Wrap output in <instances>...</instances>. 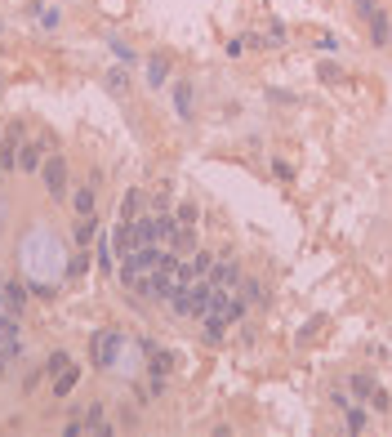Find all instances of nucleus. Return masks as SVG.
<instances>
[{
  "instance_id": "nucleus-1",
  "label": "nucleus",
  "mask_w": 392,
  "mask_h": 437,
  "mask_svg": "<svg viewBox=\"0 0 392 437\" xmlns=\"http://www.w3.org/2000/svg\"><path fill=\"white\" fill-rule=\"evenodd\" d=\"M41 179H45V188H49V196H54V201L67 196V161H63V157H45Z\"/></svg>"
},
{
  "instance_id": "nucleus-2",
  "label": "nucleus",
  "mask_w": 392,
  "mask_h": 437,
  "mask_svg": "<svg viewBox=\"0 0 392 437\" xmlns=\"http://www.w3.org/2000/svg\"><path fill=\"white\" fill-rule=\"evenodd\" d=\"M116 348H121V335H116V330H98L94 339H90V357H94V366H103V371H107V366L116 362Z\"/></svg>"
},
{
  "instance_id": "nucleus-3",
  "label": "nucleus",
  "mask_w": 392,
  "mask_h": 437,
  "mask_svg": "<svg viewBox=\"0 0 392 437\" xmlns=\"http://www.w3.org/2000/svg\"><path fill=\"white\" fill-rule=\"evenodd\" d=\"M206 281L218 285V290H236V285H241V268H236V263H214L206 273Z\"/></svg>"
},
{
  "instance_id": "nucleus-4",
  "label": "nucleus",
  "mask_w": 392,
  "mask_h": 437,
  "mask_svg": "<svg viewBox=\"0 0 392 437\" xmlns=\"http://www.w3.org/2000/svg\"><path fill=\"white\" fill-rule=\"evenodd\" d=\"M143 352H147V371L169 379V371H174V352H165V348H157V344H143Z\"/></svg>"
},
{
  "instance_id": "nucleus-5",
  "label": "nucleus",
  "mask_w": 392,
  "mask_h": 437,
  "mask_svg": "<svg viewBox=\"0 0 392 437\" xmlns=\"http://www.w3.org/2000/svg\"><path fill=\"white\" fill-rule=\"evenodd\" d=\"M45 165V152L36 143H18V174H41Z\"/></svg>"
},
{
  "instance_id": "nucleus-6",
  "label": "nucleus",
  "mask_w": 392,
  "mask_h": 437,
  "mask_svg": "<svg viewBox=\"0 0 392 437\" xmlns=\"http://www.w3.org/2000/svg\"><path fill=\"white\" fill-rule=\"evenodd\" d=\"M76 384H80V366L72 362V366H63V371L54 375V384H49V389H54V397H72Z\"/></svg>"
},
{
  "instance_id": "nucleus-7",
  "label": "nucleus",
  "mask_w": 392,
  "mask_h": 437,
  "mask_svg": "<svg viewBox=\"0 0 392 437\" xmlns=\"http://www.w3.org/2000/svg\"><path fill=\"white\" fill-rule=\"evenodd\" d=\"M0 290H5V312H14V317L27 312V290L18 281H0Z\"/></svg>"
},
{
  "instance_id": "nucleus-8",
  "label": "nucleus",
  "mask_w": 392,
  "mask_h": 437,
  "mask_svg": "<svg viewBox=\"0 0 392 437\" xmlns=\"http://www.w3.org/2000/svg\"><path fill=\"white\" fill-rule=\"evenodd\" d=\"M366 23H370V41H374V45H388V41H392V23H388L383 9H374Z\"/></svg>"
},
{
  "instance_id": "nucleus-9",
  "label": "nucleus",
  "mask_w": 392,
  "mask_h": 437,
  "mask_svg": "<svg viewBox=\"0 0 392 437\" xmlns=\"http://www.w3.org/2000/svg\"><path fill=\"white\" fill-rule=\"evenodd\" d=\"M72 210H76V218H85V214L98 210V206H94V183H85V188L72 192Z\"/></svg>"
},
{
  "instance_id": "nucleus-10",
  "label": "nucleus",
  "mask_w": 392,
  "mask_h": 437,
  "mask_svg": "<svg viewBox=\"0 0 392 437\" xmlns=\"http://www.w3.org/2000/svg\"><path fill=\"white\" fill-rule=\"evenodd\" d=\"M85 433H112V424H107V411L103 406H90V415H85V424H80Z\"/></svg>"
},
{
  "instance_id": "nucleus-11",
  "label": "nucleus",
  "mask_w": 392,
  "mask_h": 437,
  "mask_svg": "<svg viewBox=\"0 0 392 437\" xmlns=\"http://www.w3.org/2000/svg\"><path fill=\"white\" fill-rule=\"evenodd\" d=\"M139 210H143V192H139V188H129V192H125V201H121V223L139 218Z\"/></svg>"
},
{
  "instance_id": "nucleus-12",
  "label": "nucleus",
  "mask_w": 392,
  "mask_h": 437,
  "mask_svg": "<svg viewBox=\"0 0 392 437\" xmlns=\"http://www.w3.org/2000/svg\"><path fill=\"white\" fill-rule=\"evenodd\" d=\"M94 232H98V223H94V214H85V218H80V223H76V232H72V241H76V246L85 250V246H90V241H94Z\"/></svg>"
},
{
  "instance_id": "nucleus-13",
  "label": "nucleus",
  "mask_w": 392,
  "mask_h": 437,
  "mask_svg": "<svg viewBox=\"0 0 392 437\" xmlns=\"http://www.w3.org/2000/svg\"><path fill=\"white\" fill-rule=\"evenodd\" d=\"M98 268L112 277V268H116V241H107V237H98Z\"/></svg>"
},
{
  "instance_id": "nucleus-14",
  "label": "nucleus",
  "mask_w": 392,
  "mask_h": 437,
  "mask_svg": "<svg viewBox=\"0 0 392 437\" xmlns=\"http://www.w3.org/2000/svg\"><path fill=\"white\" fill-rule=\"evenodd\" d=\"M169 250H174V255H192V250H196V232L192 228H179V237L169 241Z\"/></svg>"
},
{
  "instance_id": "nucleus-15",
  "label": "nucleus",
  "mask_w": 392,
  "mask_h": 437,
  "mask_svg": "<svg viewBox=\"0 0 392 437\" xmlns=\"http://www.w3.org/2000/svg\"><path fill=\"white\" fill-rule=\"evenodd\" d=\"M174 107H179V116H192V85H187V80L174 85Z\"/></svg>"
},
{
  "instance_id": "nucleus-16",
  "label": "nucleus",
  "mask_w": 392,
  "mask_h": 437,
  "mask_svg": "<svg viewBox=\"0 0 392 437\" xmlns=\"http://www.w3.org/2000/svg\"><path fill=\"white\" fill-rule=\"evenodd\" d=\"M14 339H18V317L0 312V344H14Z\"/></svg>"
},
{
  "instance_id": "nucleus-17",
  "label": "nucleus",
  "mask_w": 392,
  "mask_h": 437,
  "mask_svg": "<svg viewBox=\"0 0 392 437\" xmlns=\"http://www.w3.org/2000/svg\"><path fill=\"white\" fill-rule=\"evenodd\" d=\"M344 419H348V433H366V424H370V415H366L361 406H348Z\"/></svg>"
},
{
  "instance_id": "nucleus-18",
  "label": "nucleus",
  "mask_w": 392,
  "mask_h": 437,
  "mask_svg": "<svg viewBox=\"0 0 392 437\" xmlns=\"http://www.w3.org/2000/svg\"><path fill=\"white\" fill-rule=\"evenodd\" d=\"M187 263H192V273H196V277H206L210 268H214V255H206V250H192V259H187Z\"/></svg>"
},
{
  "instance_id": "nucleus-19",
  "label": "nucleus",
  "mask_w": 392,
  "mask_h": 437,
  "mask_svg": "<svg viewBox=\"0 0 392 437\" xmlns=\"http://www.w3.org/2000/svg\"><path fill=\"white\" fill-rule=\"evenodd\" d=\"M63 366H72V352H63V348H58V352H49V362H45V375H58Z\"/></svg>"
},
{
  "instance_id": "nucleus-20",
  "label": "nucleus",
  "mask_w": 392,
  "mask_h": 437,
  "mask_svg": "<svg viewBox=\"0 0 392 437\" xmlns=\"http://www.w3.org/2000/svg\"><path fill=\"white\" fill-rule=\"evenodd\" d=\"M107 90H112V94H125V90H129V76L121 72V67H116V72H107Z\"/></svg>"
},
{
  "instance_id": "nucleus-21",
  "label": "nucleus",
  "mask_w": 392,
  "mask_h": 437,
  "mask_svg": "<svg viewBox=\"0 0 392 437\" xmlns=\"http://www.w3.org/2000/svg\"><path fill=\"white\" fill-rule=\"evenodd\" d=\"M348 389H352L356 397H370V393H374V379H366V375H356V379H348Z\"/></svg>"
},
{
  "instance_id": "nucleus-22",
  "label": "nucleus",
  "mask_w": 392,
  "mask_h": 437,
  "mask_svg": "<svg viewBox=\"0 0 392 437\" xmlns=\"http://www.w3.org/2000/svg\"><path fill=\"white\" fill-rule=\"evenodd\" d=\"M165 76H169V63L165 58H152V85H161Z\"/></svg>"
},
{
  "instance_id": "nucleus-23",
  "label": "nucleus",
  "mask_w": 392,
  "mask_h": 437,
  "mask_svg": "<svg viewBox=\"0 0 392 437\" xmlns=\"http://www.w3.org/2000/svg\"><path fill=\"white\" fill-rule=\"evenodd\" d=\"M179 223H183V228H192V223H196V206H187V201H179Z\"/></svg>"
},
{
  "instance_id": "nucleus-24",
  "label": "nucleus",
  "mask_w": 392,
  "mask_h": 437,
  "mask_svg": "<svg viewBox=\"0 0 392 437\" xmlns=\"http://www.w3.org/2000/svg\"><path fill=\"white\" fill-rule=\"evenodd\" d=\"M45 379V366H36V371H27V379H23V393H36V384Z\"/></svg>"
},
{
  "instance_id": "nucleus-25",
  "label": "nucleus",
  "mask_w": 392,
  "mask_h": 437,
  "mask_svg": "<svg viewBox=\"0 0 392 437\" xmlns=\"http://www.w3.org/2000/svg\"><path fill=\"white\" fill-rule=\"evenodd\" d=\"M352 5H356V14H361V19H370V14L379 9V0H352Z\"/></svg>"
},
{
  "instance_id": "nucleus-26",
  "label": "nucleus",
  "mask_w": 392,
  "mask_h": 437,
  "mask_svg": "<svg viewBox=\"0 0 392 437\" xmlns=\"http://www.w3.org/2000/svg\"><path fill=\"white\" fill-rule=\"evenodd\" d=\"M370 406H374V411H388V393L374 389V393H370Z\"/></svg>"
},
{
  "instance_id": "nucleus-27",
  "label": "nucleus",
  "mask_w": 392,
  "mask_h": 437,
  "mask_svg": "<svg viewBox=\"0 0 392 437\" xmlns=\"http://www.w3.org/2000/svg\"><path fill=\"white\" fill-rule=\"evenodd\" d=\"M85 268H90V259H85V255H76V259H72V268H67V273H72V277H80Z\"/></svg>"
},
{
  "instance_id": "nucleus-28",
  "label": "nucleus",
  "mask_w": 392,
  "mask_h": 437,
  "mask_svg": "<svg viewBox=\"0 0 392 437\" xmlns=\"http://www.w3.org/2000/svg\"><path fill=\"white\" fill-rule=\"evenodd\" d=\"M0 312H5V290H0Z\"/></svg>"
},
{
  "instance_id": "nucleus-29",
  "label": "nucleus",
  "mask_w": 392,
  "mask_h": 437,
  "mask_svg": "<svg viewBox=\"0 0 392 437\" xmlns=\"http://www.w3.org/2000/svg\"><path fill=\"white\" fill-rule=\"evenodd\" d=\"M0 379H5V357H0Z\"/></svg>"
},
{
  "instance_id": "nucleus-30",
  "label": "nucleus",
  "mask_w": 392,
  "mask_h": 437,
  "mask_svg": "<svg viewBox=\"0 0 392 437\" xmlns=\"http://www.w3.org/2000/svg\"><path fill=\"white\" fill-rule=\"evenodd\" d=\"M0 281H5V273H0Z\"/></svg>"
}]
</instances>
